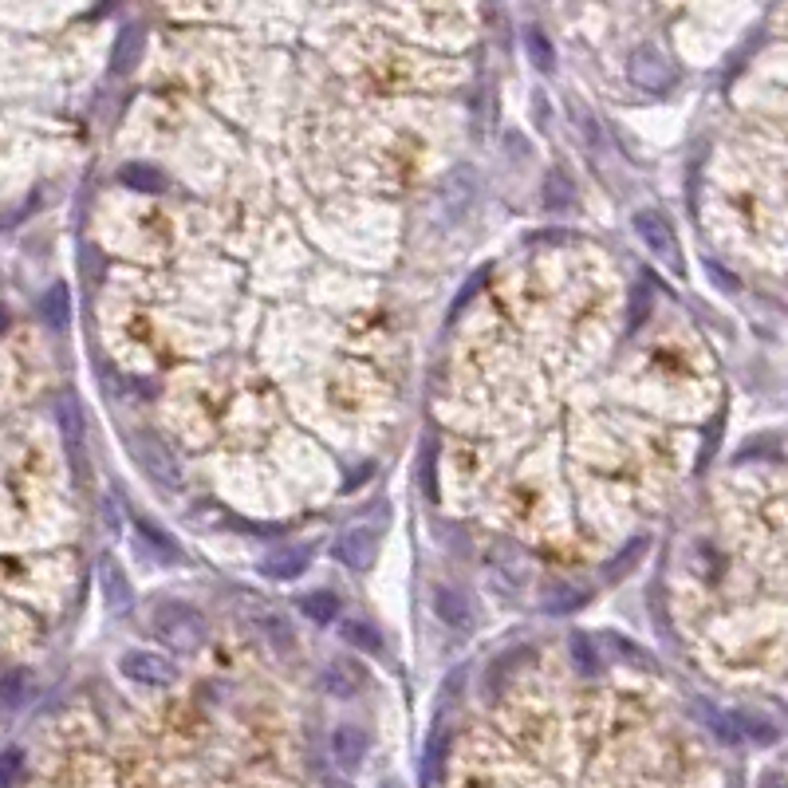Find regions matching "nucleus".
Wrapping results in <instances>:
<instances>
[{
	"mask_svg": "<svg viewBox=\"0 0 788 788\" xmlns=\"http://www.w3.org/2000/svg\"><path fill=\"white\" fill-rule=\"evenodd\" d=\"M150 631L174 655H194L197 647L205 643V619L197 615L190 603H178V599H166V603L150 607Z\"/></svg>",
	"mask_w": 788,
	"mask_h": 788,
	"instance_id": "1",
	"label": "nucleus"
},
{
	"mask_svg": "<svg viewBox=\"0 0 788 788\" xmlns=\"http://www.w3.org/2000/svg\"><path fill=\"white\" fill-rule=\"evenodd\" d=\"M627 75H631V83H635L639 91H651V95L674 87V67L666 64L655 48H639V52H631Z\"/></svg>",
	"mask_w": 788,
	"mask_h": 788,
	"instance_id": "2",
	"label": "nucleus"
},
{
	"mask_svg": "<svg viewBox=\"0 0 788 788\" xmlns=\"http://www.w3.org/2000/svg\"><path fill=\"white\" fill-rule=\"evenodd\" d=\"M119 666H123V674L131 682H142V686H174V678H178L170 658L150 655V651H127Z\"/></svg>",
	"mask_w": 788,
	"mask_h": 788,
	"instance_id": "3",
	"label": "nucleus"
},
{
	"mask_svg": "<svg viewBox=\"0 0 788 788\" xmlns=\"http://www.w3.org/2000/svg\"><path fill=\"white\" fill-rule=\"evenodd\" d=\"M635 229H639V237H643V245L662 257L666 264L678 261V241H674V229H670V221L655 213V209H643V213H635Z\"/></svg>",
	"mask_w": 788,
	"mask_h": 788,
	"instance_id": "4",
	"label": "nucleus"
},
{
	"mask_svg": "<svg viewBox=\"0 0 788 788\" xmlns=\"http://www.w3.org/2000/svg\"><path fill=\"white\" fill-rule=\"evenodd\" d=\"M375 548H379L375 528H351V532H343V536L335 540V552H331V556H335L343 568L363 572V568L375 560Z\"/></svg>",
	"mask_w": 788,
	"mask_h": 788,
	"instance_id": "5",
	"label": "nucleus"
},
{
	"mask_svg": "<svg viewBox=\"0 0 788 788\" xmlns=\"http://www.w3.org/2000/svg\"><path fill=\"white\" fill-rule=\"evenodd\" d=\"M331 753H335V761H343V765H359V761L367 757V733H363L359 725H335V733H331Z\"/></svg>",
	"mask_w": 788,
	"mask_h": 788,
	"instance_id": "6",
	"label": "nucleus"
},
{
	"mask_svg": "<svg viewBox=\"0 0 788 788\" xmlns=\"http://www.w3.org/2000/svg\"><path fill=\"white\" fill-rule=\"evenodd\" d=\"M308 568V552L304 548H280L272 556H264L261 572L268 580H296Z\"/></svg>",
	"mask_w": 788,
	"mask_h": 788,
	"instance_id": "7",
	"label": "nucleus"
},
{
	"mask_svg": "<svg viewBox=\"0 0 788 788\" xmlns=\"http://www.w3.org/2000/svg\"><path fill=\"white\" fill-rule=\"evenodd\" d=\"M434 611H438V619L442 623H450V627H469V603H465V595L454 588H446V584H438L434 588Z\"/></svg>",
	"mask_w": 788,
	"mask_h": 788,
	"instance_id": "8",
	"label": "nucleus"
},
{
	"mask_svg": "<svg viewBox=\"0 0 788 788\" xmlns=\"http://www.w3.org/2000/svg\"><path fill=\"white\" fill-rule=\"evenodd\" d=\"M138 548H142V556H154L158 564H174L178 560V548H174V540L162 532V528L146 525V521H138Z\"/></svg>",
	"mask_w": 788,
	"mask_h": 788,
	"instance_id": "9",
	"label": "nucleus"
},
{
	"mask_svg": "<svg viewBox=\"0 0 788 788\" xmlns=\"http://www.w3.org/2000/svg\"><path fill=\"white\" fill-rule=\"evenodd\" d=\"M119 182L127 190H138V194H162L166 190V174L154 170V166H142V162H127L119 170Z\"/></svg>",
	"mask_w": 788,
	"mask_h": 788,
	"instance_id": "10",
	"label": "nucleus"
},
{
	"mask_svg": "<svg viewBox=\"0 0 788 788\" xmlns=\"http://www.w3.org/2000/svg\"><path fill=\"white\" fill-rule=\"evenodd\" d=\"M142 52H146V36H142V28H123L119 32V40H115V56H111V64L115 71H134V64L142 60Z\"/></svg>",
	"mask_w": 788,
	"mask_h": 788,
	"instance_id": "11",
	"label": "nucleus"
},
{
	"mask_svg": "<svg viewBox=\"0 0 788 788\" xmlns=\"http://www.w3.org/2000/svg\"><path fill=\"white\" fill-rule=\"evenodd\" d=\"M324 686H328L331 694H339V698H355L363 690V674L351 670L347 662H331L328 674H324Z\"/></svg>",
	"mask_w": 788,
	"mask_h": 788,
	"instance_id": "12",
	"label": "nucleus"
},
{
	"mask_svg": "<svg viewBox=\"0 0 788 788\" xmlns=\"http://www.w3.org/2000/svg\"><path fill=\"white\" fill-rule=\"evenodd\" d=\"M103 591H107V599H111L115 611H127L131 607V584L123 576V568L111 564V560H103Z\"/></svg>",
	"mask_w": 788,
	"mask_h": 788,
	"instance_id": "13",
	"label": "nucleus"
},
{
	"mask_svg": "<svg viewBox=\"0 0 788 788\" xmlns=\"http://www.w3.org/2000/svg\"><path fill=\"white\" fill-rule=\"evenodd\" d=\"M343 639H347L351 647H359V651H371V655L383 651V635H379L371 623H363V619H347V623H343Z\"/></svg>",
	"mask_w": 788,
	"mask_h": 788,
	"instance_id": "14",
	"label": "nucleus"
},
{
	"mask_svg": "<svg viewBox=\"0 0 788 788\" xmlns=\"http://www.w3.org/2000/svg\"><path fill=\"white\" fill-rule=\"evenodd\" d=\"M300 611H304L312 623H331V619L339 615V599H335L331 591H312V595L300 599Z\"/></svg>",
	"mask_w": 788,
	"mask_h": 788,
	"instance_id": "15",
	"label": "nucleus"
},
{
	"mask_svg": "<svg viewBox=\"0 0 788 788\" xmlns=\"http://www.w3.org/2000/svg\"><path fill=\"white\" fill-rule=\"evenodd\" d=\"M40 312H44V320H48L52 328H64L67 316H71V300H67L64 284H52V292L40 300Z\"/></svg>",
	"mask_w": 788,
	"mask_h": 788,
	"instance_id": "16",
	"label": "nucleus"
},
{
	"mask_svg": "<svg viewBox=\"0 0 788 788\" xmlns=\"http://www.w3.org/2000/svg\"><path fill=\"white\" fill-rule=\"evenodd\" d=\"M60 430H64L67 454L75 458V454H79V442H83V418H79V410H75V402H71V398L60 402Z\"/></svg>",
	"mask_w": 788,
	"mask_h": 788,
	"instance_id": "17",
	"label": "nucleus"
},
{
	"mask_svg": "<svg viewBox=\"0 0 788 788\" xmlns=\"http://www.w3.org/2000/svg\"><path fill=\"white\" fill-rule=\"evenodd\" d=\"M257 627H261L264 643H272L276 651H288L292 647V631H288V623L280 615H257Z\"/></svg>",
	"mask_w": 788,
	"mask_h": 788,
	"instance_id": "18",
	"label": "nucleus"
},
{
	"mask_svg": "<svg viewBox=\"0 0 788 788\" xmlns=\"http://www.w3.org/2000/svg\"><path fill=\"white\" fill-rule=\"evenodd\" d=\"M572 655H576V662H580L584 674H595V670H599V655H595V647H591L584 635H572Z\"/></svg>",
	"mask_w": 788,
	"mask_h": 788,
	"instance_id": "19",
	"label": "nucleus"
},
{
	"mask_svg": "<svg viewBox=\"0 0 788 788\" xmlns=\"http://www.w3.org/2000/svg\"><path fill=\"white\" fill-rule=\"evenodd\" d=\"M528 48H532V60H536V67H540V71H548V67H552V48L544 44V36H540L536 28L528 32Z\"/></svg>",
	"mask_w": 788,
	"mask_h": 788,
	"instance_id": "20",
	"label": "nucleus"
},
{
	"mask_svg": "<svg viewBox=\"0 0 788 788\" xmlns=\"http://www.w3.org/2000/svg\"><path fill=\"white\" fill-rule=\"evenodd\" d=\"M16 773H20V749H4L0 753V785L16 781Z\"/></svg>",
	"mask_w": 788,
	"mask_h": 788,
	"instance_id": "21",
	"label": "nucleus"
},
{
	"mask_svg": "<svg viewBox=\"0 0 788 788\" xmlns=\"http://www.w3.org/2000/svg\"><path fill=\"white\" fill-rule=\"evenodd\" d=\"M20 682H24L20 674H8V678H4V686H0V690H4V702H8V706H16V702L24 698V694H16V686H20Z\"/></svg>",
	"mask_w": 788,
	"mask_h": 788,
	"instance_id": "22",
	"label": "nucleus"
},
{
	"mask_svg": "<svg viewBox=\"0 0 788 788\" xmlns=\"http://www.w3.org/2000/svg\"><path fill=\"white\" fill-rule=\"evenodd\" d=\"M8 328V312H4V308H0V331Z\"/></svg>",
	"mask_w": 788,
	"mask_h": 788,
	"instance_id": "23",
	"label": "nucleus"
}]
</instances>
